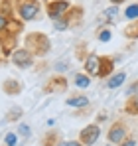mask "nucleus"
Here are the masks:
<instances>
[{
	"mask_svg": "<svg viewBox=\"0 0 138 146\" xmlns=\"http://www.w3.org/2000/svg\"><path fill=\"white\" fill-rule=\"evenodd\" d=\"M24 49H28L34 57L36 55L44 57L51 49V42H49V38H47L46 34H42V32H30L24 38Z\"/></svg>",
	"mask_w": 138,
	"mask_h": 146,
	"instance_id": "f257e3e1",
	"label": "nucleus"
},
{
	"mask_svg": "<svg viewBox=\"0 0 138 146\" xmlns=\"http://www.w3.org/2000/svg\"><path fill=\"white\" fill-rule=\"evenodd\" d=\"M61 142V134L57 130H47L42 136V146H57Z\"/></svg>",
	"mask_w": 138,
	"mask_h": 146,
	"instance_id": "4468645a",
	"label": "nucleus"
},
{
	"mask_svg": "<svg viewBox=\"0 0 138 146\" xmlns=\"http://www.w3.org/2000/svg\"><path fill=\"white\" fill-rule=\"evenodd\" d=\"M53 28L57 30V32H63V30H69V22L65 16H59V18H55L53 20Z\"/></svg>",
	"mask_w": 138,
	"mask_h": 146,
	"instance_id": "412c9836",
	"label": "nucleus"
},
{
	"mask_svg": "<svg viewBox=\"0 0 138 146\" xmlns=\"http://www.w3.org/2000/svg\"><path fill=\"white\" fill-rule=\"evenodd\" d=\"M120 146H138V138H136V136H130V134H128V136H126V138L120 142Z\"/></svg>",
	"mask_w": 138,
	"mask_h": 146,
	"instance_id": "b1692460",
	"label": "nucleus"
},
{
	"mask_svg": "<svg viewBox=\"0 0 138 146\" xmlns=\"http://www.w3.org/2000/svg\"><path fill=\"white\" fill-rule=\"evenodd\" d=\"M69 8H71V4H69V0H51V2H47L46 4V12L49 18H59V16H63L65 12H67Z\"/></svg>",
	"mask_w": 138,
	"mask_h": 146,
	"instance_id": "0eeeda50",
	"label": "nucleus"
},
{
	"mask_svg": "<svg viewBox=\"0 0 138 146\" xmlns=\"http://www.w3.org/2000/svg\"><path fill=\"white\" fill-rule=\"evenodd\" d=\"M2 2H10V0H2Z\"/></svg>",
	"mask_w": 138,
	"mask_h": 146,
	"instance_id": "7c9ffc66",
	"label": "nucleus"
},
{
	"mask_svg": "<svg viewBox=\"0 0 138 146\" xmlns=\"http://www.w3.org/2000/svg\"><path fill=\"white\" fill-rule=\"evenodd\" d=\"M18 132L28 138V136H30V126H28V124H20V126H18Z\"/></svg>",
	"mask_w": 138,
	"mask_h": 146,
	"instance_id": "cd10ccee",
	"label": "nucleus"
},
{
	"mask_svg": "<svg viewBox=\"0 0 138 146\" xmlns=\"http://www.w3.org/2000/svg\"><path fill=\"white\" fill-rule=\"evenodd\" d=\"M10 61L16 65V67H22V69H26V67H32L34 65V55L28 51V49H14L12 51V55H10Z\"/></svg>",
	"mask_w": 138,
	"mask_h": 146,
	"instance_id": "423d86ee",
	"label": "nucleus"
},
{
	"mask_svg": "<svg viewBox=\"0 0 138 146\" xmlns=\"http://www.w3.org/2000/svg\"><path fill=\"white\" fill-rule=\"evenodd\" d=\"M75 55H77V59H81V61L87 59L89 51H87V44H85V42H79V44L75 46Z\"/></svg>",
	"mask_w": 138,
	"mask_h": 146,
	"instance_id": "aec40b11",
	"label": "nucleus"
},
{
	"mask_svg": "<svg viewBox=\"0 0 138 146\" xmlns=\"http://www.w3.org/2000/svg\"><path fill=\"white\" fill-rule=\"evenodd\" d=\"M99 61H101V55H97V53H89L87 59L83 61L85 73H87L89 77H97V75H99Z\"/></svg>",
	"mask_w": 138,
	"mask_h": 146,
	"instance_id": "1a4fd4ad",
	"label": "nucleus"
},
{
	"mask_svg": "<svg viewBox=\"0 0 138 146\" xmlns=\"http://www.w3.org/2000/svg\"><path fill=\"white\" fill-rule=\"evenodd\" d=\"M124 16L128 20H138V4H130L126 10H124Z\"/></svg>",
	"mask_w": 138,
	"mask_h": 146,
	"instance_id": "4be33fe9",
	"label": "nucleus"
},
{
	"mask_svg": "<svg viewBox=\"0 0 138 146\" xmlns=\"http://www.w3.org/2000/svg\"><path fill=\"white\" fill-rule=\"evenodd\" d=\"M83 14H85V10H83L81 6H73V8H69L63 16L67 18L69 28H71V26H73V28H77V26L81 24V20H83Z\"/></svg>",
	"mask_w": 138,
	"mask_h": 146,
	"instance_id": "9d476101",
	"label": "nucleus"
},
{
	"mask_svg": "<svg viewBox=\"0 0 138 146\" xmlns=\"http://www.w3.org/2000/svg\"><path fill=\"white\" fill-rule=\"evenodd\" d=\"M42 91L46 95H57V93H65L67 91V79L63 75H53L46 81V85L42 87Z\"/></svg>",
	"mask_w": 138,
	"mask_h": 146,
	"instance_id": "7ed1b4c3",
	"label": "nucleus"
},
{
	"mask_svg": "<svg viewBox=\"0 0 138 146\" xmlns=\"http://www.w3.org/2000/svg\"><path fill=\"white\" fill-rule=\"evenodd\" d=\"M73 81H75V85L81 87V89H85V87L91 85V77H89L87 73H77V75L73 77Z\"/></svg>",
	"mask_w": 138,
	"mask_h": 146,
	"instance_id": "a211bd4d",
	"label": "nucleus"
},
{
	"mask_svg": "<svg viewBox=\"0 0 138 146\" xmlns=\"http://www.w3.org/2000/svg\"><path fill=\"white\" fill-rule=\"evenodd\" d=\"M115 69V57H111V55H103L101 57V61H99V79H109L111 77V73Z\"/></svg>",
	"mask_w": 138,
	"mask_h": 146,
	"instance_id": "6e6552de",
	"label": "nucleus"
},
{
	"mask_svg": "<svg viewBox=\"0 0 138 146\" xmlns=\"http://www.w3.org/2000/svg\"><path fill=\"white\" fill-rule=\"evenodd\" d=\"M14 18V14H12V8H10V4H4V6H0V34L6 30V26L8 22Z\"/></svg>",
	"mask_w": 138,
	"mask_h": 146,
	"instance_id": "ddd939ff",
	"label": "nucleus"
},
{
	"mask_svg": "<svg viewBox=\"0 0 138 146\" xmlns=\"http://www.w3.org/2000/svg\"><path fill=\"white\" fill-rule=\"evenodd\" d=\"M99 136H101V126L99 124H87L79 132V142L83 146H91L99 140Z\"/></svg>",
	"mask_w": 138,
	"mask_h": 146,
	"instance_id": "39448f33",
	"label": "nucleus"
},
{
	"mask_svg": "<svg viewBox=\"0 0 138 146\" xmlns=\"http://www.w3.org/2000/svg\"><path fill=\"white\" fill-rule=\"evenodd\" d=\"M57 146H83L79 140H61Z\"/></svg>",
	"mask_w": 138,
	"mask_h": 146,
	"instance_id": "c85d7f7f",
	"label": "nucleus"
},
{
	"mask_svg": "<svg viewBox=\"0 0 138 146\" xmlns=\"http://www.w3.org/2000/svg\"><path fill=\"white\" fill-rule=\"evenodd\" d=\"M113 6H118V4H122V2H126V0H109Z\"/></svg>",
	"mask_w": 138,
	"mask_h": 146,
	"instance_id": "c756f323",
	"label": "nucleus"
},
{
	"mask_svg": "<svg viewBox=\"0 0 138 146\" xmlns=\"http://www.w3.org/2000/svg\"><path fill=\"white\" fill-rule=\"evenodd\" d=\"M124 79H126V73H115L113 77H109L107 79V87L109 89H116V87H120L122 83H124Z\"/></svg>",
	"mask_w": 138,
	"mask_h": 146,
	"instance_id": "dca6fc26",
	"label": "nucleus"
},
{
	"mask_svg": "<svg viewBox=\"0 0 138 146\" xmlns=\"http://www.w3.org/2000/svg\"><path fill=\"white\" fill-rule=\"evenodd\" d=\"M97 40H99V42H109V40H111V30H109V28L99 30V32H97Z\"/></svg>",
	"mask_w": 138,
	"mask_h": 146,
	"instance_id": "5701e85b",
	"label": "nucleus"
},
{
	"mask_svg": "<svg viewBox=\"0 0 138 146\" xmlns=\"http://www.w3.org/2000/svg\"><path fill=\"white\" fill-rule=\"evenodd\" d=\"M65 105L75 107V109H85V107H91L89 97H85V95H71L69 99H65Z\"/></svg>",
	"mask_w": 138,
	"mask_h": 146,
	"instance_id": "f8f14e48",
	"label": "nucleus"
},
{
	"mask_svg": "<svg viewBox=\"0 0 138 146\" xmlns=\"http://www.w3.org/2000/svg\"><path fill=\"white\" fill-rule=\"evenodd\" d=\"M126 95H128V97H136V95H138V79L128 87V89H126Z\"/></svg>",
	"mask_w": 138,
	"mask_h": 146,
	"instance_id": "393cba45",
	"label": "nucleus"
},
{
	"mask_svg": "<svg viewBox=\"0 0 138 146\" xmlns=\"http://www.w3.org/2000/svg\"><path fill=\"white\" fill-rule=\"evenodd\" d=\"M22 83L18 81V79H6L4 83H2V91L6 93V95H10V97H16V95H20L22 93Z\"/></svg>",
	"mask_w": 138,
	"mask_h": 146,
	"instance_id": "9b49d317",
	"label": "nucleus"
},
{
	"mask_svg": "<svg viewBox=\"0 0 138 146\" xmlns=\"http://www.w3.org/2000/svg\"><path fill=\"white\" fill-rule=\"evenodd\" d=\"M126 136H128V126H126V122H124V121L113 122V126H111L109 132H107V138H109L111 144H120Z\"/></svg>",
	"mask_w": 138,
	"mask_h": 146,
	"instance_id": "20e7f679",
	"label": "nucleus"
},
{
	"mask_svg": "<svg viewBox=\"0 0 138 146\" xmlns=\"http://www.w3.org/2000/svg\"><path fill=\"white\" fill-rule=\"evenodd\" d=\"M116 14H118V6H113V8L105 10V18H115Z\"/></svg>",
	"mask_w": 138,
	"mask_h": 146,
	"instance_id": "bb28decb",
	"label": "nucleus"
},
{
	"mask_svg": "<svg viewBox=\"0 0 138 146\" xmlns=\"http://www.w3.org/2000/svg\"><path fill=\"white\" fill-rule=\"evenodd\" d=\"M124 36L128 40H138V20H132L130 24L124 28Z\"/></svg>",
	"mask_w": 138,
	"mask_h": 146,
	"instance_id": "f3484780",
	"label": "nucleus"
},
{
	"mask_svg": "<svg viewBox=\"0 0 138 146\" xmlns=\"http://www.w3.org/2000/svg\"><path fill=\"white\" fill-rule=\"evenodd\" d=\"M4 142H6V146H14L16 144V134H14V132H8V134L4 136Z\"/></svg>",
	"mask_w": 138,
	"mask_h": 146,
	"instance_id": "a878e982",
	"label": "nucleus"
},
{
	"mask_svg": "<svg viewBox=\"0 0 138 146\" xmlns=\"http://www.w3.org/2000/svg\"><path fill=\"white\" fill-rule=\"evenodd\" d=\"M22 115H24V109H22V107H12V109L6 113V121H8V122H14V121H18Z\"/></svg>",
	"mask_w": 138,
	"mask_h": 146,
	"instance_id": "6ab92c4d",
	"label": "nucleus"
},
{
	"mask_svg": "<svg viewBox=\"0 0 138 146\" xmlns=\"http://www.w3.org/2000/svg\"><path fill=\"white\" fill-rule=\"evenodd\" d=\"M122 111H124L126 115H130V117H138V95L136 97H128L126 99Z\"/></svg>",
	"mask_w": 138,
	"mask_h": 146,
	"instance_id": "2eb2a0df",
	"label": "nucleus"
},
{
	"mask_svg": "<svg viewBox=\"0 0 138 146\" xmlns=\"http://www.w3.org/2000/svg\"><path fill=\"white\" fill-rule=\"evenodd\" d=\"M40 8H42V6H40L38 0H22L16 10H18V16L22 18V22H32V20L38 18Z\"/></svg>",
	"mask_w": 138,
	"mask_h": 146,
	"instance_id": "f03ea898",
	"label": "nucleus"
}]
</instances>
